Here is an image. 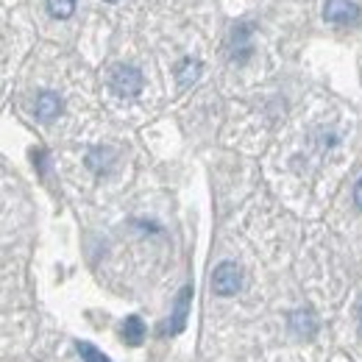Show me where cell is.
Here are the masks:
<instances>
[{
	"instance_id": "obj_1",
	"label": "cell",
	"mask_w": 362,
	"mask_h": 362,
	"mask_svg": "<svg viewBox=\"0 0 362 362\" xmlns=\"http://www.w3.org/2000/svg\"><path fill=\"white\" fill-rule=\"evenodd\" d=\"M323 20L332 25H357L360 23V6L354 0H326Z\"/></svg>"
},
{
	"instance_id": "obj_3",
	"label": "cell",
	"mask_w": 362,
	"mask_h": 362,
	"mask_svg": "<svg viewBox=\"0 0 362 362\" xmlns=\"http://www.w3.org/2000/svg\"><path fill=\"white\" fill-rule=\"evenodd\" d=\"M112 87H115L117 95H123V98H134L142 90V73L136 67H126V64L123 67H115Z\"/></svg>"
},
{
	"instance_id": "obj_5",
	"label": "cell",
	"mask_w": 362,
	"mask_h": 362,
	"mask_svg": "<svg viewBox=\"0 0 362 362\" xmlns=\"http://www.w3.org/2000/svg\"><path fill=\"white\" fill-rule=\"evenodd\" d=\"M248 40H251V28H248V25L234 28V34H231V59H234V62H243V59L251 53Z\"/></svg>"
},
{
	"instance_id": "obj_10",
	"label": "cell",
	"mask_w": 362,
	"mask_h": 362,
	"mask_svg": "<svg viewBox=\"0 0 362 362\" xmlns=\"http://www.w3.org/2000/svg\"><path fill=\"white\" fill-rule=\"evenodd\" d=\"M47 8H50L53 17L67 20V17L76 11V0H47Z\"/></svg>"
},
{
	"instance_id": "obj_13",
	"label": "cell",
	"mask_w": 362,
	"mask_h": 362,
	"mask_svg": "<svg viewBox=\"0 0 362 362\" xmlns=\"http://www.w3.org/2000/svg\"><path fill=\"white\" fill-rule=\"evenodd\" d=\"M106 3H117V0H106Z\"/></svg>"
},
{
	"instance_id": "obj_9",
	"label": "cell",
	"mask_w": 362,
	"mask_h": 362,
	"mask_svg": "<svg viewBox=\"0 0 362 362\" xmlns=\"http://www.w3.org/2000/svg\"><path fill=\"white\" fill-rule=\"evenodd\" d=\"M198 73H201V64H198V62H192V59H184V64L179 67V84L181 87L192 84V81L198 78Z\"/></svg>"
},
{
	"instance_id": "obj_4",
	"label": "cell",
	"mask_w": 362,
	"mask_h": 362,
	"mask_svg": "<svg viewBox=\"0 0 362 362\" xmlns=\"http://www.w3.org/2000/svg\"><path fill=\"white\" fill-rule=\"evenodd\" d=\"M59 112H62V100H59V95L42 92V95L37 98V117H40L42 123H50L53 117H59Z\"/></svg>"
},
{
	"instance_id": "obj_6",
	"label": "cell",
	"mask_w": 362,
	"mask_h": 362,
	"mask_svg": "<svg viewBox=\"0 0 362 362\" xmlns=\"http://www.w3.org/2000/svg\"><path fill=\"white\" fill-rule=\"evenodd\" d=\"M142 337H145V326H142V320H139L136 315L126 317V323H123V340H126V346H139Z\"/></svg>"
},
{
	"instance_id": "obj_2",
	"label": "cell",
	"mask_w": 362,
	"mask_h": 362,
	"mask_svg": "<svg viewBox=\"0 0 362 362\" xmlns=\"http://www.w3.org/2000/svg\"><path fill=\"white\" fill-rule=\"evenodd\" d=\"M243 287V271L234 262H221L212 273V290L218 296H234Z\"/></svg>"
},
{
	"instance_id": "obj_8",
	"label": "cell",
	"mask_w": 362,
	"mask_h": 362,
	"mask_svg": "<svg viewBox=\"0 0 362 362\" xmlns=\"http://www.w3.org/2000/svg\"><path fill=\"white\" fill-rule=\"evenodd\" d=\"M293 329H296L298 334H313V332H315V315H313L310 310L296 313V315H293Z\"/></svg>"
},
{
	"instance_id": "obj_11",
	"label": "cell",
	"mask_w": 362,
	"mask_h": 362,
	"mask_svg": "<svg viewBox=\"0 0 362 362\" xmlns=\"http://www.w3.org/2000/svg\"><path fill=\"white\" fill-rule=\"evenodd\" d=\"M76 349H78V357H81L84 362H109L95 346H90V343H78Z\"/></svg>"
},
{
	"instance_id": "obj_12",
	"label": "cell",
	"mask_w": 362,
	"mask_h": 362,
	"mask_svg": "<svg viewBox=\"0 0 362 362\" xmlns=\"http://www.w3.org/2000/svg\"><path fill=\"white\" fill-rule=\"evenodd\" d=\"M354 204H357V209H362V179L354 184Z\"/></svg>"
},
{
	"instance_id": "obj_7",
	"label": "cell",
	"mask_w": 362,
	"mask_h": 362,
	"mask_svg": "<svg viewBox=\"0 0 362 362\" xmlns=\"http://www.w3.org/2000/svg\"><path fill=\"white\" fill-rule=\"evenodd\" d=\"M189 296H192V290L189 287H184L179 293V301H176V315L170 320V332H181L184 329V317H187V304H189Z\"/></svg>"
}]
</instances>
